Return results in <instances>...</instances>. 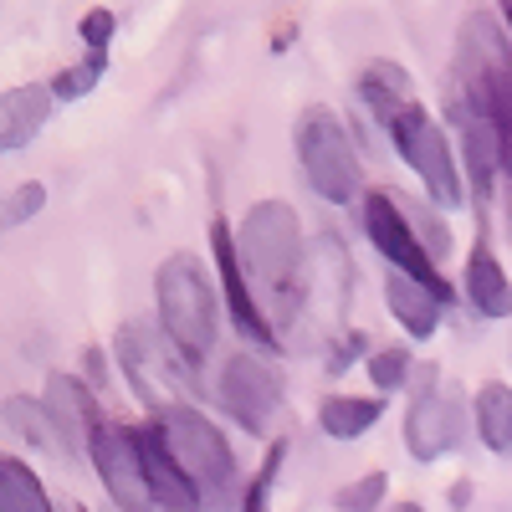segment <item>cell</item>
<instances>
[{
  "mask_svg": "<svg viewBox=\"0 0 512 512\" xmlns=\"http://www.w3.org/2000/svg\"><path fill=\"white\" fill-rule=\"evenodd\" d=\"M241 262L251 282L262 287V303H272V323H297L308 303V241L303 221L287 200H256L236 226Z\"/></svg>",
  "mask_w": 512,
  "mask_h": 512,
  "instance_id": "cell-1",
  "label": "cell"
},
{
  "mask_svg": "<svg viewBox=\"0 0 512 512\" xmlns=\"http://www.w3.org/2000/svg\"><path fill=\"white\" fill-rule=\"evenodd\" d=\"M154 303H159V328L185 354V364H200L216 349V323H221L216 292H210V282L190 251L164 256V267L154 272Z\"/></svg>",
  "mask_w": 512,
  "mask_h": 512,
  "instance_id": "cell-2",
  "label": "cell"
},
{
  "mask_svg": "<svg viewBox=\"0 0 512 512\" xmlns=\"http://www.w3.org/2000/svg\"><path fill=\"white\" fill-rule=\"evenodd\" d=\"M292 149H297V164H303L308 185L328 200V205H349L364 195V169H359V154H354V139L344 118H338L328 103H313L297 113L292 123Z\"/></svg>",
  "mask_w": 512,
  "mask_h": 512,
  "instance_id": "cell-3",
  "label": "cell"
},
{
  "mask_svg": "<svg viewBox=\"0 0 512 512\" xmlns=\"http://www.w3.org/2000/svg\"><path fill=\"white\" fill-rule=\"evenodd\" d=\"M384 134L395 139V154L420 175L425 195H431V205L441 210H456L466 200V180H461V164L451 154V139H446V128L425 113L420 103H410Z\"/></svg>",
  "mask_w": 512,
  "mask_h": 512,
  "instance_id": "cell-4",
  "label": "cell"
},
{
  "mask_svg": "<svg viewBox=\"0 0 512 512\" xmlns=\"http://www.w3.org/2000/svg\"><path fill=\"white\" fill-rule=\"evenodd\" d=\"M159 425L169 446H175V456L185 461V472L200 482V492L210 497V507H231V492H236V456L221 436L216 420H205L200 410L190 405H169L159 410Z\"/></svg>",
  "mask_w": 512,
  "mask_h": 512,
  "instance_id": "cell-5",
  "label": "cell"
},
{
  "mask_svg": "<svg viewBox=\"0 0 512 512\" xmlns=\"http://www.w3.org/2000/svg\"><path fill=\"white\" fill-rule=\"evenodd\" d=\"M364 236H369V246L390 262L395 272H405V277H415V282H425L441 303H451V282L441 277V267H436V256L425 251V241L415 236V226H410V216L395 205V195L390 190H369L364 195Z\"/></svg>",
  "mask_w": 512,
  "mask_h": 512,
  "instance_id": "cell-6",
  "label": "cell"
},
{
  "mask_svg": "<svg viewBox=\"0 0 512 512\" xmlns=\"http://www.w3.org/2000/svg\"><path fill=\"white\" fill-rule=\"evenodd\" d=\"M93 472L118 502V512H154V487H149V461H144V436L123 420H103L93 436Z\"/></svg>",
  "mask_w": 512,
  "mask_h": 512,
  "instance_id": "cell-7",
  "label": "cell"
},
{
  "mask_svg": "<svg viewBox=\"0 0 512 512\" xmlns=\"http://www.w3.org/2000/svg\"><path fill=\"white\" fill-rule=\"evenodd\" d=\"M118 364H123V374L134 379V390H139V400L144 405H154V410H169V405H180L175 395H180V364H185V354L169 344V333L159 328H149V323H128V328H118Z\"/></svg>",
  "mask_w": 512,
  "mask_h": 512,
  "instance_id": "cell-8",
  "label": "cell"
},
{
  "mask_svg": "<svg viewBox=\"0 0 512 512\" xmlns=\"http://www.w3.org/2000/svg\"><path fill=\"white\" fill-rule=\"evenodd\" d=\"M210 256H216V272H221V303L231 308V323L241 328L246 344H262V349H277V323L267 318L262 297L251 292V272L241 262V246H236V231L231 221H210Z\"/></svg>",
  "mask_w": 512,
  "mask_h": 512,
  "instance_id": "cell-9",
  "label": "cell"
},
{
  "mask_svg": "<svg viewBox=\"0 0 512 512\" xmlns=\"http://www.w3.org/2000/svg\"><path fill=\"white\" fill-rule=\"evenodd\" d=\"M405 451L415 461H441L446 451L461 446L466 436V415H461V395H456V384H441L436 374L420 384V395L410 400L405 410Z\"/></svg>",
  "mask_w": 512,
  "mask_h": 512,
  "instance_id": "cell-10",
  "label": "cell"
},
{
  "mask_svg": "<svg viewBox=\"0 0 512 512\" xmlns=\"http://www.w3.org/2000/svg\"><path fill=\"white\" fill-rule=\"evenodd\" d=\"M221 405L246 425L251 436H262L272 425V415L282 410V379H277V369L267 359H256L251 349L231 354L226 369H221Z\"/></svg>",
  "mask_w": 512,
  "mask_h": 512,
  "instance_id": "cell-11",
  "label": "cell"
},
{
  "mask_svg": "<svg viewBox=\"0 0 512 512\" xmlns=\"http://www.w3.org/2000/svg\"><path fill=\"white\" fill-rule=\"evenodd\" d=\"M451 123H456V139H461V154H466V180H472V195L487 210L492 195H497V175H507L502 134H497V123L482 108H472L466 98L451 103Z\"/></svg>",
  "mask_w": 512,
  "mask_h": 512,
  "instance_id": "cell-12",
  "label": "cell"
},
{
  "mask_svg": "<svg viewBox=\"0 0 512 512\" xmlns=\"http://www.w3.org/2000/svg\"><path fill=\"white\" fill-rule=\"evenodd\" d=\"M139 436H144V461H149V487H154V502L164 512H216L210 497L200 492V482L185 472V461L175 456L159 420L139 425Z\"/></svg>",
  "mask_w": 512,
  "mask_h": 512,
  "instance_id": "cell-13",
  "label": "cell"
},
{
  "mask_svg": "<svg viewBox=\"0 0 512 512\" xmlns=\"http://www.w3.org/2000/svg\"><path fill=\"white\" fill-rule=\"evenodd\" d=\"M41 400H47V410H52V425H57L67 456L93 451V436H98L103 415H98V400H93L88 384L72 379V374H52V379H47V395H41Z\"/></svg>",
  "mask_w": 512,
  "mask_h": 512,
  "instance_id": "cell-14",
  "label": "cell"
},
{
  "mask_svg": "<svg viewBox=\"0 0 512 512\" xmlns=\"http://www.w3.org/2000/svg\"><path fill=\"white\" fill-rule=\"evenodd\" d=\"M52 103H57V93L41 88V82L11 88L6 98H0V149H6V154L26 149V144L41 134V123L52 118Z\"/></svg>",
  "mask_w": 512,
  "mask_h": 512,
  "instance_id": "cell-15",
  "label": "cell"
},
{
  "mask_svg": "<svg viewBox=\"0 0 512 512\" xmlns=\"http://www.w3.org/2000/svg\"><path fill=\"white\" fill-rule=\"evenodd\" d=\"M384 303H390V313H395V323L410 333V338H431L436 328H441V297L425 287V282H415V277H405V272H395L390 267V277H384Z\"/></svg>",
  "mask_w": 512,
  "mask_h": 512,
  "instance_id": "cell-16",
  "label": "cell"
},
{
  "mask_svg": "<svg viewBox=\"0 0 512 512\" xmlns=\"http://www.w3.org/2000/svg\"><path fill=\"white\" fill-rule=\"evenodd\" d=\"M359 98H364V108L390 128L410 103H415V82H410V72L405 67H395V62H369L364 72H359Z\"/></svg>",
  "mask_w": 512,
  "mask_h": 512,
  "instance_id": "cell-17",
  "label": "cell"
},
{
  "mask_svg": "<svg viewBox=\"0 0 512 512\" xmlns=\"http://www.w3.org/2000/svg\"><path fill=\"white\" fill-rule=\"evenodd\" d=\"M466 297H472V308L482 318H512V282L487 246L466 256Z\"/></svg>",
  "mask_w": 512,
  "mask_h": 512,
  "instance_id": "cell-18",
  "label": "cell"
},
{
  "mask_svg": "<svg viewBox=\"0 0 512 512\" xmlns=\"http://www.w3.org/2000/svg\"><path fill=\"white\" fill-rule=\"evenodd\" d=\"M472 420H477V436L492 456H512V384L487 379L472 400Z\"/></svg>",
  "mask_w": 512,
  "mask_h": 512,
  "instance_id": "cell-19",
  "label": "cell"
},
{
  "mask_svg": "<svg viewBox=\"0 0 512 512\" xmlns=\"http://www.w3.org/2000/svg\"><path fill=\"white\" fill-rule=\"evenodd\" d=\"M379 415H384L379 395H328L323 410H318V425H323V436H333V441H359V436H369L379 425Z\"/></svg>",
  "mask_w": 512,
  "mask_h": 512,
  "instance_id": "cell-20",
  "label": "cell"
},
{
  "mask_svg": "<svg viewBox=\"0 0 512 512\" xmlns=\"http://www.w3.org/2000/svg\"><path fill=\"white\" fill-rule=\"evenodd\" d=\"M0 512H57L41 477L21 456H0Z\"/></svg>",
  "mask_w": 512,
  "mask_h": 512,
  "instance_id": "cell-21",
  "label": "cell"
},
{
  "mask_svg": "<svg viewBox=\"0 0 512 512\" xmlns=\"http://www.w3.org/2000/svg\"><path fill=\"white\" fill-rule=\"evenodd\" d=\"M0 415H6V431H11V436H21V441H31V446H41V451H57V456H67V451H62V436H57V425H52L47 400L11 395Z\"/></svg>",
  "mask_w": 512,
  "mask_h": 512,
  "instance_id": "cell-22",
  "label": "cell"
},
{
  "mask_svg": "<svg viewBox=\"0 0 512 512\" xmlns=\"http://www.w3.org/2000/svg\"><path fill=\"white\" fill-rule=\"evenodd\" d=\"M103 67H108V57H103V52H88V62H72V67H62V72L47 82V88H52L62 103H77V98H88V93L98 88Z\"/></svg>",
  "mask_w": 512,
  "mask_h": 512,
  "instance_id": "cell-23",
  "label": "cell"
},
{
  "mask_svg": "<svg viewBox=\"0 0 512 512\" xmlns=\"http://www.w3.org/2000/svg\"><path fill=\"white\" fill-rule=\"evenodd\" d=\"M384 492H390V477H384V472H364L359 482L333 492V507L338 512H379L384 507Z\"/></svg>",
  "mask_w": 512,
  "mask_h": 512,
  "instance_id": "cell-24",
  "label": "cell"
},
{
  "mask_svg": "<svg viewBox=\"0 0 512 512\" xmlns=\"http://www.w3.org/2000/svg\"><path fill=\"white\" fill-rule=\"evenodd\" d=\"M282 461H287V441L277 436V441L267 446V461L256 466V477H251L246 492H241V512H267V492H272V482H277V472H282Z\"/></svg>",
  "mask_w": 512,
  "mask_h": 512,
  "instance_id": "cell-25",
  "label": "cell"
},
{
  "mask_svg": "<svg viewBox=\"0 0 512 512\" xmlns=\"http://www.w3.org/2000/svg\"><path fill=\"white\" fill-rule=\"evenodd\" d=\"M364 369H369V379L379 384V390H400V384L410 379V349H369L364 354Z\"/></svg>",
  "mask_w": 512,
  "mask_h": 512,
  "instance_id": "cell-26",
  "label": "cell"
},
{
  "mask_svg": "<svg viewBox=\"0 0 512 512\" xmlns=\"http://www.w3.org/2000/svg\"><path fill=\"white\" fill-rule=\"evenodd\" d=\"M41 205H47V185H36V180H26V185H16L11 195H6V231H16V226H26L31 216H41Z\"/></svg>",
  "mask_w": 512,
  "mask_h": 512,
  "instance_id": "cell-27",
  "label": "cell"
},
{
  "mask_svg": "<svg viewBox=\"0 0 512 512\" xmlns=\"http://www.w3.org/2000/svg\"><path fill=\"white\" fill-rule=\"evenodd\" d=\"M405 216H410V226H415V236L425 241V251H431V256H436V262H441V256H446V246H451V236H446V226H436V221H431V210H425V205H410V210H405Z\"/></svg>",
  "mask_w": 512,
  "mask_h": 512,
  "instance_id": "cell-28",
  "label": "cell"
},
{
  "mask_svg": "<svg viewBox=\"0 0 512 512\" xmlns=\"http://www.w3.org/2000/svg\"><path fill=\"white\" fill-rule=\"evenodd\" d=\"M113 26H118V21H113V11H103V6H98V11H88V16L77 21L82 41H88V52H108V41H113Z\"/></svg>",
  "mask_w": 512,
  "mask_h": 512,
  "instance_id": "cell-29",
  "label": "cell"
},
{
  "mask_svg": "<svg viewBox=\"0 0 512 512\" xmlns=\"http://www.w3.org/2000/svg\"><path fill=\"white\" fill-rule=\"evenodd\" d=\"M354 354H364V333H344L338 338V349H333V359H328V369H344Z\"/></svg>",
  "mask_w": 512,
  "mask_h": 512,
  "instance_id": "cell-30",
  "label": "cell"
},
{
  "mask_svg": "<svg viewBox=\"0 0 512 512\" xmlns=\"http://www.w3.org/2000/svg\"><path fill=\"white\" fill-rule=\"evenodd\" d=\"M497 6H502V21H507V31H512V0H497Z\"/></svg>",
  "mask_w": 512,
  "mask_h": 512,
  "instance_id": "cell-31",
  "label": "cell"
},
{
  "mask_svg": "<svg viewBox=\"0 0 512 512\" xmlns=\"http://www.w3.org/2000/svg\"><path fill=\"white\" fill-rule=\"evenodd\" d=\"M57 512H88V507H82V502H67V507H57Z\"/></svg>",
  "mask_w": 512,
  "mask_h": 512,
  "instance_id": "cell-32",
  "label": "cell"
},
{
  "mask_svg": "<svg viewBox=\"0 0 512 512\" xmlns=\"http://www.w3.org/2000/svg\"><path fill=\"white\" fill-rule=\"evenodd\" d=\"M400 512H420V507H415V502H405V507H400Z\"/></svg>",
  "mask_w": 512,
  "mask_h": 512,
  "instance_id": "cell-33",
  "label": "cell"
}]
</instances>
